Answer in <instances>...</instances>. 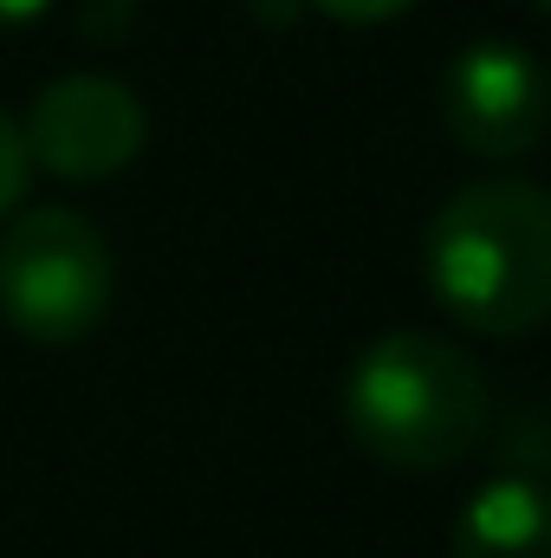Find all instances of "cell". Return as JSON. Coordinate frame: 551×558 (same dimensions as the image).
I'll use <instances>...</instances> for the list:
<instances>
[{"instance_id": "cell-9", "label": "cell", "mask_w": 551, "mask_h": 558, "mask_svg": "<svg viewBox=\"0 0 551 558\" xmlns=\"http://www.w3.org/2000/svg\"><path fill=\"white\" fill-rule=\"evenodd\" d=\"M52 0H0V26H26V20H39Z\"/></svg>"}, {"instance_id": "cell-10", "label": "cell", "mask_w": 551, "mask_h": 558, "mask_svg": "<svg viewBox=\"0 0 551 558\" xmlns=\"http://www.w3.org/2000/svg\"><path fill=\"white\" fill-rule=\"evenodd\" d=\"M532 7H539V13H551V0H532Z\"/></svg>"}, {"instance_id": "cell-1", "label": "cell", "mask_w": 551, "mask_h": 558, "mask_svg": "<svg viewBox=\"0 0 551 558\" xmlns=\"http://www.w3.org/2000/svg\"><path fill=\"white\" fill-rule=\"evenodd\" d=\"M421 279L480 338H526L551 318V189L487 175L454 189L421 234Z\"/></svg>"}, {"instance_id": "cell-2", "label": "cell", "mask_w": 551, "mask_h": 558, "mask_svg": "<svg viewBox=\"0 0 551 558\" xmlns=\"http://www.w3.org/2000/svg\"><path fill=\"white\" fill-rule=\"evenodd\" d=\"M487 377L480 364L434 331H390L357 351L344 377L351 441L403 474L454 468L487 435Z\"/></svg>"}, {"instance_id": "cell-4", "label": "cell", "mask_w": 551, "mask_h": 558, "mask_svg": "<svg viewBox=\"0 0 551 558\" xmlns=\"http://www.w3.org/2000/svg\"><path fill=\"white\" fill-rule=\"evenodd\" d=\"M20 137H26L33 169H46L59 182H105L143 156L149 118L124 78L72 72L33 98V111L20 118Z\"/></svg>"}, {"instance_id": "cell-8", "label": "cell", "mask_w": 551, "mask_h": 558, "mask_svg": "<svg viewBox=\"0 0 551 558\" xmlns=\"http://www.w3.org/2000/svg\"><path fill=\"white\" fill-rule=\"evenodd\" d=\"M305 7H318V13H331V20H344V26H377V20L409 13L415 0H305Z\"/></svg>"}, {"instance_id": "cell-3", "label": "cell", "mask_w": 551, "mask_h": 558, "mask_svg": "<svg viewBox=\"0 0 551 558\" xmlns=\"http://www.w3.org/2000/svg\"><path fill=\"white\" fill-rule=\"evenodd\" d=\"M118 292L111 241L78 208H20L0 234V318L26 344H78Z\"/></svg>"}, {"instance_id": "cell-5", "label": "cell", "mask_w": 551, "mask_h": 558, "mask_svg": "<svg viewBox=\"0 0 551 558\" xmlns=\"http://www.w3.org/2000/svg\"><path fill=\"white\" fill-rule=\"evenodd\" d=\"M441 118L467 156L513 162L539 149L551 131V85L539 59L513 39H474L467 52L448 59L441 78Z\"/></svg>"}, {"instance_id": "cell-6", "label": "cell", "mask_w": 551, "mask_h": 558, "mask_svg": "<svg viewBox=\"0 0 551 558\" xmlns=\"http://www.w3.org/2000/svg\"><path fill=\"white\" fill-rule=\"evenodd\" d=\"M454 558H551V487L493 474L454 513Z\"/></svg>"}, {"instance_id": "cell-7", "label": "cell", "mask_w": 551, "mask_h": 558, "mask_svg": "<svg viewBox=\"0 0 551 558\" xmlns=\"http://www.w3.org/2000/svg\"><path fill=\"white\" fill-rule=\"evenodd\" d=\"M26 182H33V156H26V137H20V118L0 111V221L20 215Z\"/></svg>"}]
</instances>
